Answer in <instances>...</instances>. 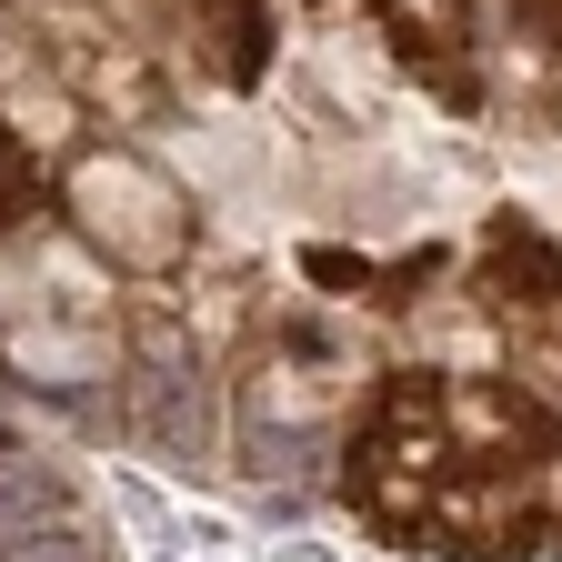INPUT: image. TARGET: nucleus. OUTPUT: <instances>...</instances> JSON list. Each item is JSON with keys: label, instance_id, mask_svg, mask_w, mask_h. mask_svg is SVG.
<instances>
[{"label": "nucleus", "instance_id": "1", "mask_svg": "<svg viewBox=\"0 0 562 562\" xmlns=\"http://www.w3.org/2000/svg\"><path fill=\"white\" fill-rule=\"evenodd\" d=\"M402 31H412L422 60H442V50L462 41V0H402Z\"/></svg>", "mask_w": 562, "mask_h": 562}]
</instances>
